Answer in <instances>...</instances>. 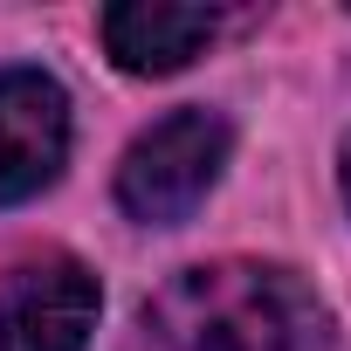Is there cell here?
<instances>
[{"instance_id":"obj_3","label":"cell","mask_w":351,"mask_h":351,"mask_svg":"<svg viewBox=\"0 0 351 351\" xmlns=\"http://www.w3.org/2000/svg\"><path fill=\"white\" fill-rule=\"evenodd\" d=\"M69 165V90L49 69H0V207L49 193Z\"/></svg>"},{"instance_id":"obj_2","label":"cell","mask_w":351,"mask_h":351,"mask_svg":"<svg viewBox=\"0 0 351 351\" xmlns=\"http://www.w3.org/2000/svg\"><path fill=\"white\" fill-rule=\"evenodd\" d=\"M234 152V124L207 104L165 110L152 131L131 138L124 165H117V207L145 228H180L193 221V207L221 186Z\"/></svg>"},{"instance_id":"obj_6","label":"cell","mask_w":351,"mask_h":351,"mask_svg":"<svg viewBox=\"0 0 351 351\" xmlns=\"http://www.w3.org/2000/svg\"><path fill=\"white\" fill-rule=\"evenodd\" d=\"M337 186H344V207H351V138H344V152H337Z\"/></svg>"},{"instance_id":"obj_5","label":"cell","mask_w":351,"mask_h":351,"mask_svg":"<svg viewBox=\"0 0 351 351\" xmlns=\"http://www.w3.org/2000/svg\"><path fill=\"white\" fill-rule=\"evenodd\" d=\"M214 8H180V0H117L104 8V49L124 76H172L214 42Z\"/></svg>"},{"instance_id":"obj_1","label":"cell","mask_w":351,"mask_h":351,"mask_svg":"<svg viewBox=\"0 0 351 351\" xmlns=\"http://www.w3.org/2000/svg\"><path fill=\"white\" fill-rule=\"evenodd\" d=\"M145 330L165 351H330L324 296L276 262H200L152 303Z\"/></svg>"},{"instance_id":"obj_4","label":"cell","mask_w":351,"mask_h":351,"mask_svg":"<svg viewBox=\"0 0 351 351\" xmlns=\"http://www.w3.org/2000/svg\"><path fill=\"white\" fill-rule=\"evenodd\" d=\"M97 276L69 255L28 262L0 296V351H83L97 330Z\"/></svg>"}]
</instances>
